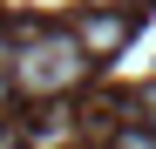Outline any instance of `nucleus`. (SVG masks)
Returning a JSON list of instances; mask_svg holds the SVG:
<instances>
[{
  "label": "nucleus",
  "instance_id": "f257e3e1",
  "mask_svg": "<svg viewBox=\"0 0 156 149\" xmlns=\"http://www.w3.org/2000/svg\"><path fill=\"white\" fill-rule=\"evenodd\" d=\"M82 68H88V54H82L75 34H27L14 47V61H7L20 95H61V88L82 81Z\"/></svg>",
  "mask_w": 156,
  "mask_h": 149
},
{
  "label": "nucleus",
  "instance_id": "f03ea898",
  "mask_svg": "<svg viewBox=\"0 0 156 149\" xmlns=\"http://www.w3.org/2000/svg\"><path fill=\"white\" fill-rule=\"evenodd\" d=\"M75 41H82V54H115L129 41V14L122 7H88L82 27H75Z\"/></svg>",
  "mask_w": 156,
  "mask_h": 149
},
{
  "label": "nucleus",
  "instance_id": "7ed1b4c3",
  "mask_svg": "<svg viewBox=\"0 0 156 149\" xmlns=\"http://www.w3.org/2000/svg\"><path fill=\"white\" fill-rule=\"evenodd\" d=\"M109 149H156V136H149V129H115Z\"/></svg>",
  "mask_w": 156,
  "mask_h": 149
}]
</instances>
